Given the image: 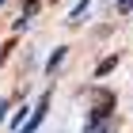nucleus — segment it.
I'll return each instance as SVG.
<instances>
[{
    "label": "nucleus",
    "instance_id": "obj_2",
    "mask_svg": "<svg viewBox=\"0 0 133 133\" xmlns=\"http://www.w3.org/2000/svg\"><path fill=\"white\" fill-rule=\"evenodd\" d=\"M27 118H31V107H27V103H23L19 110L11 114V133H19V129H23V122H27Z\"/></svg>",
    "mask_w": 133,
    "mask_h": 133
},
{
    "label": "nucleus",
    "instance_id": "obj_3",
    "mask_svg": "<svg viewBox=\"0 0 133 133\" xmlns=\"http://www.w3.org/2000/svg\"><path fill=\"white\" fill-rule=\"evenodd\" d=\"M88 8H91V0H80V4L72 8V15H69V23H84V19H88Z\"/></svg>",
    "mask_w": 133,
    "mask_h": 133
},
{
    "label": "nucleus",
    "instance_id": "obj_5",
    "mask_svg": "<svg viewBox=\"0 0 133 133\" xmlns=\"http://www.w3.org/2000/svg\"><path fill=\"white\" fill-rule=\"evenodd\" d=\"M65 61V50H57V53H53V57H50V61H46V72H53V69H57V65H61Z\"/></svg>",
    "mask_w": 133,
    "mask_h": 133
},
{
    "label": "nucleus",
    "instance_id": "obj_6",
    "mask_svg": "<svg viewBox=\"0 0 133 133\" xmlns=\"http://www.w3.org/2000/svg\"><path fill=\"white\" fill-rule=\"evenodd\" d=\"M118 11H133V0H118Z\"/></svg>",
    "mask_w": 133,
    "mask_h": 133
},
{
    "label": "nucleus",
    "instance_id": "obj_7",
    "mask_svg": "<svg viewBox=\"0 0 133 133\" xmlns=\"http://www.w3.org/2000/svg\"><path fill=\"white\" fill-rule=\"evenodd\" d=\"M0 4H4V0H0Z\"/></svg>",
    "mask_w": 133,
    "mask_h": 133
},
{
    "label": "nucleus",
    "instance_id": "obj_4",
    "mask_svg": "<svg viewBox=\"0 0 133 133\" xmlns=\"http://www.w3.org/2000/svg\"><path fill=\"white\" fill-rule=\"evenodd\" d=\"M114 65H118V57H107V61H103V65H99V69H95V76H107V72H110V69H114Z\"/></svg>",
    "mask_w": 133,
    "mask_h": 133
},
{
    "label": "nucleus",
    "instance_id": "obj_1",
    "mask_svg": "<svg viewBox=\"0 0 133 133\" xmlns=\"http://www.w3.org/2000/svg\"><path fill=\"white\" fill-rule=\"evenodd\" d=\"M42 118H46V99H38V107H34V114L27 118V122H23V129H19V133H38Z\"/></svg>",
    "mask_w": 133,
    "mask_h": 133
}]
</instances>
